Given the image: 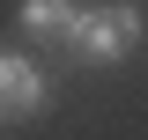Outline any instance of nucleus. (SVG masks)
Returning a JSON list of instances; mask_svg holds the SVG:
<instances>
[{"label":"nucleus","mask_w":148,"mask_h":140,"mask_svg":"<svg viewBox=\"0 0 148 140\" xmlns=\"http://www.w3.org/2000/svg\"><path fill=\"white\" fill-rule=\"evenodd\" d=\"M141 37H148L141 0H89V15L74 30V59H82V67H119Z\"/></svg>","instance_id":"nucleus-1"},{"label":"nucleus","mask_w":148,"mask_h":140,"mask_svg":"<svg viewBox=\"0 0 148 140\" xmlns=\"http://www.w3.org/2000/svg\"><path fill=\"white\" fill-rule=\"evenodd\" d=\"M45 103H52V81H45V67L0 44V125H15V118H37Z\"/></svg>","instance_id":"nucleus-2"},{"label":"nucleus","mask_w":148,"mask_h":140,"mask_svg":"<svg viewBox=\"0 0 148 140\" xmlns=\"http://www.w3.org/2000/svg\"><path fill=\"white\" fill-rule=\"evenodd\" d=\"M82 0H22V37L30 44H52V52H74V30H82Z\"/></svg>","instance_id":"nucleus-3"}]
</instances>
